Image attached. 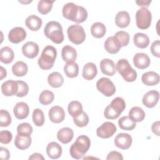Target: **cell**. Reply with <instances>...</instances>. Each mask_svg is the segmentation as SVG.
<instances>
[{
	"label": "cell",
	"instance_id": "39",
	"mask_svg": "<svg viewBox=\"0 0 160 160\" xmlns=\"http://www.w3.org/2000/svg\"><path fill=\"white\" fill-rule=\"evenodd\" d=\"M32 118L35 126L38 127L42 126L45 122L44 112L41 109L39 108H36L33 111Z\"/></svg>",
	"mask_w": 160,
	"mask_h": 160
},
{
	"label": "cell",
	"instance_id": "42",
	"mask_svg": "<svg viewBox=\"0 0 160 160\" xmlns=\"http://www.w3.org/2000/svg\"><path fill=\"white\" fill-rule=\"evenodd\" d=\"M33 131L32 126L28 122H22L19 124L17 127L18 134L24 135V136H31Z\"/></svg>",
	"mask_w": 160,
	"mask_h": 160
},
{
	"label": "cell",
	"instance_id": "13",
	"mask_svg": "<svg viewBox=\"0 0 160 160\" xmlns=\"http://www.w3.org/2000/svg\"><path fill=\"white\" fill-rule=\"evenodd\" d=\"M159 99V92L156 90L148 91L143 96L142 102L148 108H154Z\"/></svg>",
	"mask_w": 160,
	"mask_h": 160
},
{
	"label": "cell",
	"instance_id": "49",
	"mask_svg": "<svg viewBox=\"0 0 160 160\" xmlns=\"http://www.w3.org/2000/svg\"><path fill=\"white\" fill-rule=\"evenodd\" d=\"M10 158V152L9 150L4 147L0 148V158L2 160H8Z\"/></svg>",
	"mask_w": 160,
	"mask_h": 160
},
{
	"label": "cell",
	"instance_id": "12",
	"mask_svg": "<svg viewBox=\"0 0 160 160\" xmlns=\"http://www.w3.org/2000/svg\"><path fill=\"white\" fill-rule=\"evenodd\" d=\"M26 38V31L22 27H15L8 33L9 41L14 44H18L23 41Z\"/></svg>",
	"mask_w": 160,
	"mask_h": 160
},
{
	"label": "cell",
	"instance_id": "31",
	"mask_svg": "<svg viewBox=\"0 0 160 160\" xmlns=\"http://www.w3.org/2000/svg\"><path fill=\"white\" fill-rule=\"evenodd\" d=\"M14 58L13 50L8 46H4L0 50V61L4 64L11 63Z\"/></svg>",
	"mask_w": 160,
	"mask_h": 160
},
{
	"label": "cell",
	"instance_id": "17",
	"mask_svg": "<svg viewBox=\"0 0 160 160\" xmlns=\"http://www.w3.org/2000/svg\"><path fill=\"white\" fill-rule=\"evenodd\" d=\"M17 81L8 80L1 85V92L6 96H12L17 94L18 91Z\"/></svg>",
	"mask_w": 160,
	"mask_h": 160
},
{
	"label": "cell",
	"instance_id": "8",
	"mask_svg": "<svg viewBox=\"0 0 160 160\" xmlns=\"http://www.w3.org/2000/svg\"><path fill=\"white\" fill-rule=\"evenodd\" d=\"M136 23L140 29H146L151 24L152 14L150 11L146 8L138 9L136 12Z\"/></svg>",
	"mask_w": 160,
	"mask_h": 160
},
{
	"label": "cell",
	"instance_id": "3",
	"mask_svg": "<svg viewBox=\"0 0 160 160\" xmlns=\"http://www.w3.org/2000/svg\"><path fill=\"white\" fill-rule=\"evenodd\" d=\"M44 35L55 44H61L64 41L62 28L60 23L51 21L48 22L44 29Z\"/></svg>",
	"mask_w": 160,
	"mask_h": 160
},
{
	"label": "cell",
	"instance_id": "25",
	"mask_svg": "<svg viewBox=\"0 0 160 160\" xmlns=\"http://www.w3.org/2000/svg\"><path fill=\"white\" fill-rule=\"evenodd\" d=\"M98 74V69L96 64L89 62L86 63L82 69V76L86 80L91 81Z\"/></svg>",
	"mask_w": 160,
	"mask_h": 160
},
{
	"label": "cell",
	"instance_id": "4",
	"mask_svg": "<svg viewBox=\"0 0 160 160\" xmlns=\"http://www.w3.org/2000/svg\"><path fill=\"white\" fill-rule=\"evenodd\" d=\"M57 51L54 47L50 45L46 46L38 59V63L39 66L43 70L51 69L54 66Z\"/></svg>",
	"mask_w": 160,
	"mask_h": 160
},
{
	"label": "cell",
	"instance_id": "23",
	"mask_svg": "<svg viewBox=\"0 0 160 160\" xmlns=\"http://www.w3.org/2000/svg\"><path fill=\"white\" fill-rule=\"evenodd\" d=\"M31 136H24L17 134L14 139L15 146L20 150H25L29 148L31 144Z\"/></svg>",
	"mask_w": 160,
	"mask_h": 160
},
{
	"label": "cell",
	"instance_id": "45",
	"mask_svg": "<svg viewBox=\"0 0 160 160\" xmlns=\"http://www.w3.org/2000/svg\"><path fill=\"white\" fill-rule=\"evenodd\" d=\"M18 84V91L16 96L19 98H22L26 96L29 92V86L28 84L23 81H17Z\"/></svg>",
	"mask_w": 160,
	"mask_h": 160
},
{
	"label": "cell",
	"instance_id": "30",
	"mask_svg": "<svg viewBox=\"0 0 160 160\" xmlns=\"http://www.w3.org/2000/svg\"><path fill=\"white\" fill-rule=\"evenodd\" d=\"M48 84L54 88L61 87L64 82V78L59 72H52L48 77Z\"/></svg>",
	"mask_w": 160,
	"mask_h": 160
},
{
	"label": "cell",
	"instance_id": "52",
	"mask_svg": "<svg viewBox=\"0 0 160 160\" xmlns=\"http://www.w3.org/2000/svg\"><path fill=\"white\" fill-rule=\"evenodd\" d=\"M151 2V1H136V3L138 4V6L142 8H146L149 7Z\"/></svg>",
	"mask_w": 160,
	"mask_h": 160
},
{
	"label": "cell",
	"instance_id": "47",
	"mask_svg": "<svg viewBox=\"0 0 160 160\" xmlns=\"http://www.w3.org/2000/svg\"><path fill=\"white\" fill-rule=\"evenodd\" d=\"M151 52L152 54L156 57H160V41L159 40L154 41L151 46Z\"/></svg>",
	"mask_w": 160,
	"mask_h": 160
},
{
	"label": "cell",
	"instance_id": "18",
	"mask_svg": "<svg viewBox=\"0 0 160 160\" xmlns=\"http://www.w3.org/2000/svg\"><path fill=\"white\" fill-rule=\"evenodd\" d=\"M104 46L105 50L111 54H116L121 48L120 42L114 36L108 38L105 41Z\"/></svg>",
	"mask_w": 160,
	"mask_h": 160
},
{
	"label": "cell",
	"instance_id": "33",
	"mask_svg": "<svg viewBox=\"0 0 160 160\" xmlns=\"http://www.w3.org/2000/svg\"><path fill=\"white\" fill-rule=\"evenodd\" d=\"M106 32L105 25L101 22H96L91 27V33L95 38H102Z\"/></svg>",
	"mask_w": 160,
	"mask_h": 160
},
{
	"label": "cell",
	"instance_id": "1",
	"mask_svg": "<svg viewBox=\"0 0 160 160\" xmlns=\"http://www.w3.org/2000/svg\"><path fill=\"white\" fill-rule=\"evenodd\" d=\"M62 13L64 18L76 23L84 22L88 16V11L84 7L77 6L73 2H68L64 4L62 9Z\"/></svg>",
	"mask_w": 160,
	"mask_h": 160
},
{
	"label": "cell",
	"instance_id": "36",
	"mask_svg": "<svg viewBox=\"0 0 160 160\" xmlns=\"http://www.w3.org/2000/svg\"><path fill=\"white\" fill-rule=\"evenodd\" d=\"M118 125L121 129L126 131H132L136 128V122L133 121L129 116L121 117L118 120Z\"/></svg>",
	"mask_w": 160,
	"mask_h": 160
},
{
	"label": "cell",
	"instance_id": "53",
	"mask_svg": "<svg viewBox=\"0 0 160 160\" xmlns=\"http://www.w3.org/2000/svg\"><path fill=\"white\" fill-rule=\"evenodd\" d=\"M7 75V72L6 69H4L2 66L0 67V76H1V80H2L3 78H6Z\"/></svg>",
	"mask_w": 160,
	"mask_h": 160
},
{
	"label": "cell",
	"instance_id": "14",
	"mask_svg": "<svg viewBox=\"0 0 160 160\" xmlns=\"http://www.w3.org/2000/svg\"><path fill=\"white\" fill-rule=\"evenodd\" d=\"M65 112L63 108L59 106H54L52 107L48 112L50 121L54 123H60L62 122L65 118Z\"/></svg>",
	"mask_w": 160,
	"mask_h": 160
},
{
	"label": "cell",
	"instance_id": "27",
	"mask_svg": "<svg viewBox=\"0 0 160 160\" xmlns=\"http://www.w3.org/2000/svg\"><path fill=\"white\" fill-rule=\"evenodd\" d=\"M74 136V132L72 129L66 127L59 129L57 133L58 139L62 144L70 142Z\"/></svg>",
	"mask_w": 160,
	"mask_h": 160
},
{
	"label": "cell",
	"instance_id": "22",
	"mask_svg": "<svg viewBox=\"0 0 160 160\" xmlns=\"http://www.w3.org/2000/svg\"><path fill=\"white\" fill-rule=\"evenodd\" d=\"M61 57L66 62H75L77 58L76 50L70 45H66L62 49Z\"/></svg>",
	"mask_w": 160,
	"mask_h": 160
},
{
	"label": "cell",
	"instance_id": "28",
	"mask_svg": "<svg viewBox=\"0 0 160 160\" xmlns=\"http://www.w3.org/2000/svg\"><path fill=\"white\" fill-rule=\"evenodd\" d=\"M42 22V19L36 15H30L25 20L26 26L32 31H36L39 30L41 26Z\"/></svg>",
	"mask_w": 160,
	"mask_h": 160
},
{
	"label": "cell",
	"instance_id": "24",
	"mask_svg": "<svg viewBox=\"0 0 160 160\" xmlns=\"http://www.w3.org/2000/svg\"><path fill=\"white\" fill-rule=\"evenodd\" d=\"M46 153L51 159H58L62 154V148L58 142H51L46 147Z\"/></svg>",
	"mask_w": 160,
	"mask_h": 160
},
{
	"label": "cell",
	"instance_id": "5",
	"mask_svg": "<svg viewBox=\"0 0 160 160\" xmlns=\"http://www.w3.org/2000/svg\"><path fill=\"white\" fill-rule=\"evenodd\" d=\"M126 108V102L121 97H117L112 100L106 106L104 111V116L108 119H117Z\"/></svg>",
	"mask_w": 160,
	"mask_h": 160
},
{
	"label": "cell",
	"instance_id": "26",
	"mask_svg": "<svg viewBox=\"0 0 160 160\" xmlns=\"http://www.w3.org/2000/svg\"><path fill=\"white\" fill-rule=\"evenodd\" d=\"M131 18L129 14L126 11H121L117 13L115 17L116 25L120 28L128 27L130 23Z\"/></svg>",
	"mask_w": 160,
	"mask_h": 160
},
{
	"label": "cell",
	"instance_id": "9",
	"mask_svg": "<svg viewBox=\"0 0 160 160\" xmlns=\"http://www.w3.org/2000/svg\"><path fill=\"white\" fill-rule=\"evenodd\" d=\"M96 88L104 96H112L116 92V87L114 83L108 78H101L96 82Z\"/></svg>",
	"mask_w": 160,
	"mask_h": 160
},
{
	"label": "cell",
	"instance_id": "11",
	"mask_svg": "<svg viewBox=\"0 0 160 160\" xmlns=\"http://www.w3.org/2000/svg\"><path fill=\"white\" fill-rule=\"evenodd\" d=\"M132 142V139L131 135L128 133H119L114 138V144L119 149L126 150L129 149Z\"/></svg>",
	"mask_w": 160,
	"mask_h": 160
},
{
	"label": "cell",
	"instance_id": "32",
	"mask_svg": "<svg viewBox=\"0 0 160 160\" xmlns=\"http://www.w3.org/2000/svg\"><path fill=\"white\" fill-rule=\"evenodd\" d=\"M129 117L134 122H139L144 120L146 114L144 110L138 106L132 107L129 111Z\"/></svg>",
	"mask_w": 160,
	"mask_h": 160
},
{
	"label": "cell",
	"instance_id": "44",
	"mask_svg": "<svg viewBox=\"0 0 160 160\" xmlns=\"http://www.w3.org/2000/svg\"><path fill=\"white\" fill-rule=\"evenodd\" d=\"M114 36L120 42L121 47L126 46L129 44L130 37L128 32L124 31H119L114 34Z\"/></svg>",
	"mask_w": 160,
	"mask_h": 160
},
{
	"label": "cell",
	"instance_id": "38",
	"mask_svg": "<svg viewBox=\"0 0 160 160\" xmlns=\"http://www.w3.org/2000/svg\"><path fill=\"white\" fill-rule=\"evenodd\" d=\"M54 99V93L49 90H44L41 92L39 96V102L44 106L48 105L53 102Z\"/></svg>",
	"mask_w": 160,
	"mask_h": 160
},
{
	"label": "cell",
	"instance_id": "48",
	"mask_svg": "<svg viewBox=\"0 0 160 160\" xmlns=\"http://www.w3.org/2000/svg\"><path fill=\"white\" fill-rule=\"evenodd\" d=\"M107 160H111V159H118V160H122L123 157L122 155L116 151H111L106 157Z\"/></svg>",
	"mask_w": 160,
	"mask_h": 160
},
{
	"label": "cell",
	"instance_id": "20",
	"mask_svg": "<svg viewBox=\"0 0 160 160\" xmlns=\"http://www.w3.org/2000/svg\"><path fill=\"white\" fill-rule=\"evenodd\" d=\"M13 112L17 119H24L28 116L29 108L27 103L24 102H19L14 106Z\"/></svg>",
	"mask_w": 160,
	"mask_h": 160
},
{
	"label": "cell",
	"instance_id": "34",
	"mask_svg": "<svg viewBox=\"0 0 160 160\" xmlns=\"http://www.w3.org/2000/svg\"><path fill=\"white\" fill-rule=\"evenodd\" d=\"M28 71V66L23 61H19L14 63L12 66V72L17 77H22L25 76Z\"/></svg>",
	"mask_w": 160,
	"mask_h": 160
},
{
	"label": "cell",
	"instance_id": "46",
	"mask_svg": "<svg viewBox=\"0 0 160 160\" xmlns=\"http://www.w3.org/2000/svg\"><path fill=\"white\" fill-rule=\"evenodd\" d=\"M12 139V134L9 131H1L0 132V142L2 144H9Z\"/></svg>",
	"mask_w": 160,
	"mask_h": 160
},
{
	"label": "cell",
	"instance_id": "21",
	"mask_svg": "<svg viewBox=\"0 0 160 160\" xmlns=\"http://www.w3.org/2000/svg\"><path fill=\"white\" fill-rule=\"evenodd\" d=\"M159 80L160 77L159 74L154 71L146 72L141 77L142 82L148 86H152L158 84L159 82Z\"/></svg>",
	"mask_w": 160,
	"mask_h": 160
},
{
	"label": "cell",
	"instance_id": "15",
	"mask_svg": "<svg viewBox=\"0 0 160 160\" xmlns=\"http://www.w3.org/2000/svg\"><path fill=\"white\" fill-rule=\"evenodd\" d=\"M22 52L26 58L33 59L38 55L39 46L33 41H28L22 46Z\"/></svg>",
	"mask_w": 160,
	"mask_h": 160
},
{
	"label": "cell",
	"instance_id": "7",
	"mask_svg": "<svg viewBox=\"0 0 160 160\" xmlns=\"http://www.w3.org/2000/svg\"><path fill=\"white\" fill-rule=\"evenodd\" d=\"M67 34L69 41L76 45L82 44L86 39L84 28L78 24L71 25L68 28Z\"/></svg>",
	"mask_w": 160,
	"mask_h": 160
},
{
	"label": "cell",
	"instance_id": "43",
	"mask_svg": "<svg viewBox=\"0 0 160 160\" xmlns=\"http://www.w3.org/2000/svg\"><path fill=\"white\" fill-rule=\"evenodd\" d=\"M11 116L9 112L4 109L0 111V126L1 127H8L11 123Z\"/></svg>",
	"mask_w": 160,
	"mask_h": 160
},
{
	"label": "cell",
	"instance_id": "50",
	"mask_svg": "<svg viewBox=\"0 0 160 160\" xmlns=\"http://www.w3.org/2000/svg\"><path fill=\"white\" fill-rule=\"evenodd\" d=\"M159 127H160V122L159 121H157L153 122L151 126V130H152V132L158 136H160Z\"/></svg>",
	"mask_w": 160,
	"mask_h": 160
},
{
	"label": "cell",
	"instance_id": "37",
	"mask_svg": "<svg viewBox=\"0 0 160 160\" xmlns=\"http://www.w3.org/2000/svg\"><path fill=\"white\" fill-rule=\"evenodd\" d=\"M68 111L69 114L72 118H75L83 111L82 106L80 102L78 101H72L69 103L68 106Z\"/></svg>",
	"mask_w": 160,
	"mask_h": 160
},
{
	"label": "cell",
	"instance_id": "29",
	"mask_svg": "<svg viewBox=\"0 0 160 160\" xmlns=\"http://www.w3.org/2000/svg\"><path fill=\"white\" fill-rule=\"evenodd\" d=\"M149 37L144 33L137 32L134 35L133 42L134 45L141 49H145L148 48L149 44Z\"/></svg>",
	"mask_w": 160,
	"mask_h": 160
},
{
	"label": "cell",
	"instance_id": "35",
	"mask_svg": "<svg viewBox=\"0 0 160 160\" xmlns=\"http://www.w3.org/2000/svg\"><path fill=\"white\" fill-rule=\"evenodd\" d=\"M64 72L68 78H76L79 73V66L76 62H66L64 66Z\"/></svg>",
	"mask_w": 160,
	"mask_h": 160
},
{
	"label": "cell",
	"instance_id": "16",
	"mask_svg": "<svg viewBox=\"0 0 160 160\" xmlns=\"http://www.w3.org/2000/svg\"><path fill=\"white\" fill-rule=\"evenodd\" d=\"M133 63L137 68L144 69L149 66L151 59L147 54L138 52L133 57Z\"/></svg>",
	"mask_w": 160,
	"mask_h": 160
},
{
	"label": "cell",
	"instance_id": "40",
	"mask_svg": "<svg viewBox=\"0 0 160 160\" xmlns=\"http://www.w3.org/2000/svg\"><path fill=\"white\" fill-rule=\"evenodd\" d=\"M54 1H39L38 4V12L41 14H46L49 13L52 8V4Z\"/></svg>",
	"mask_w": 160,
	"mask_h": 160
},
{
	"label": "cell",
	"instance_id": "10",
	"mask_svg": "<svg viewBox=\"0 0 160 160\" xmlns=\"http://www.w3.org/2000/svg\"><path fill=\"white\" fill-rule=\"evenodd\" d=\"M116 131V126L114 123L109 121H106L103 122L97 128L96 134L101 138L108 139L112 137Z\"/></svg>",
	"mask_w": 160,
	"mask_h": 160
},
{
	"label": "cell",
	"instance_id": "41",
	"mask_svg": "<svg viewBox=\"0 0 160 160\" xmlns=\"http://www.w3.org/2000/svg\"><path fill=\"white\" fill-rule=\"evenodd\" d=\"M73 121L75 125H76L78 127H85L89 123L88 115L86 114V112L82 111L79 115L73 118Z\"/></svg>",
	"mask_w": 160,
	"mask_h": 160
},
{
	"label": "cell",
	"instance_id": "2",
	"mask_svg": "<svg viewBox=\"0 0 160 160\" xmlns=\"http://www.w3.org/2000/svg\"><path fill=\"white\" fill-rule=\"evenodd\" d=\"M90 146L91 141L89 137L85 135L78 136L70 148L69 153L71 156L76 159L82 158L88 151Z\"/></svg>",
	"mask_w": 160,
	"mask_h": 160
},
{
	"label": "cell",
	"instance_id": "51",
	"mask_svg": "<svg viewBox=\"0 0 160 160\" xmlns=\"http://www.w3.org/2000/svg\"><path fill=\"white\" fill-rule=\"evenodd\" d=\"M29 160H36V159H42V160H44V158L43 157V156L40 154V153H38V152H35V153H33L32 154H31L29 157Z\"/></svg>",
	"mask_w": 160,
	"mask_h": 160
},
{
	"label": "cell",
	"instance_id": "19",
	"mask_svg": "<svg viewBox=\"0 0 160 160\" xmlns=\"http://www.w3.org/2000/svg\"><path fill=\"white\" fill-rule=\"evenodd\" d=\"M100 69L103 74L112 76L116 72V64L114 61L109 59H103L99 64Z\"/></svg>",
	"mask_w": 160,
	"mask_h": 160
},
{
	"label": "cell",
	"instance_id": "6",
	"mask_svg": "<svg viewBox=\"0 0 160 160\" xmlns=\"http://www.w3.org/2000/svg\"><path fill=\"white\" fill-rule=\"evenodd\" d=\"M116 71H118L119 74L126 81L131 82L136 81L137 78V72L131 67L127 59H119L116 64Z\"/></svg>",
	"mask_w": 160,
	"mask_h": 160
}]
</instances>
